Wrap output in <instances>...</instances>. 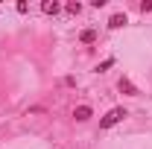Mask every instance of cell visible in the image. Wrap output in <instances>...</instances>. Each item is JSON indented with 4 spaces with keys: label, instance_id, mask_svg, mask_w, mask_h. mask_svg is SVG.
Returning a JSON list of instances; mask_svg holds the SVG:
<instances>
[{
    "label": "cell",
    "instance_id": "cell-1",
    "mask_svg": "<svg viewBox=\"0 0 152 149\" xmlns=\"http://www.w3.org/2000/svg\"><path fill=\"white\" fill-rule=\"evenodd\" d=\"M126 117H129V111L117 105V108H111V111H108L102 120H99V129H111V126H117V123H123Z\"/></svg>",
    "mask_w": 152,
    "mask_h": 149
},
{
    "label": "cell",
    "instance_id": "cell-2",
    "mask_svg": "<svg viewBox=\"0 0 152 149\" xmlns=\"http://www.w3.org/2000/svg\"><path fill=\"white\" fill-rule=\"evenodd\" d=\"M73 117L79 120V123H85V120H91V117H94V108H91V105H76Z\"/></svg>",
    "mask_w": 152,
    "mask_h": 149
},
{
    "label": "cell",
    "instance_id": "cell-3",
    "mask_svg": "<svg viewBox=\"0 0 152 149\" xmlns=\"http://www.w3.org/2000/svg\"><path fill=\"white\" fill-rule=\"evenodd\" d=\"M117 88H120V93H126V96H137V88H134L132 82H129V79H126V76H123V79H120V85H117Z\"/></svg>",
    "mask_w": 152,
    "mask_h": 149
},
{
    "label": "cell",
    "instance_id": "cell-4",
    "mask_svg": "<svg viewBox=\"0 0 152 149\" xmlns=\"http://www.w3.org/2000/svg\"><path fill=\"white\" fill-rule=\"evenodd\" d=\"M126 23H129V20H126V15H123V12H117V15H111V18H108V26H111V29H120V26H126Z\"/></svg>",
    "mask_w": 152,
    "mask_h": 149
},
{
    "label": "cell",
    "instance_id": "cell-5",
    "mask_svg": "<svg viewBox=\"0 0 152 149\" xmlns=\"http://www.w3.org/2000/svg\"><path fill=\"white\" fill-rule=\"evenodd\" d=\"M58 9H61V6H58L56 0H44V3H41V12H44V15H58Z\"/></svg>",
    "mask_w": 152,
    "mask_h": 149
},
{
    "label": "cell",
    "instance_id": "cell-6",
    "mask_svg": "<svg viewBox=\"0 0 152 149\" xmlns=\"http://www.w3.org/2000/svg\"><path fill=\"white\" fill-rule=\"evenodd\" d=\"M79 41H82V44H94V41H96V32H94V29H85V32L79 35Z\"/></svg>",
    "mask_w": 152,
    "mask_h": 149
},
{
    "label": "cell",
    "instance_id": "cell-7",
    "mask_svg": "<svg viewBox=\"0 0 152 149\" xmlns=\"http://www.w3.org/2000/svg\"><path fill=\"white\" fill-rule=\"evenodd\" d=\"M67 12H70V15H79V12H82V3H67Z\"/></svg>",
    "mask_w": 152,
    "mask_h": 149
},
{
    "label": "cell",
    "instance_id": "cell-8",
    "mask_svg": "<svg viewBox=\"0 0 152 149\" xmlns=\"http://www.w3.org/2000/svg\"><path fill=\"white\" fill-rule=\"evenodd\" d=\"M114 64V58H105V61H102V64H99V67H96V70H99V73H102V70H108V67H111Z\"/></svg>",
    "mask_w": 152,
    "mask_h": 149
},
{
    "label": "cell",
    "instance_id": "cell-9",
    "mask_svg": "<svg viewBox=\"0 0 152 149\" xmlns=\"http://www.w3.org/2000/svg\"><path fill=\"white\" fill-rule=\"evenodd\" d=\"M140 12H143V15L152 12V0H143V3H140Z\"/></svg>",
    "mask_w": 152,
    "mask_h": 149
}]
</instances>
